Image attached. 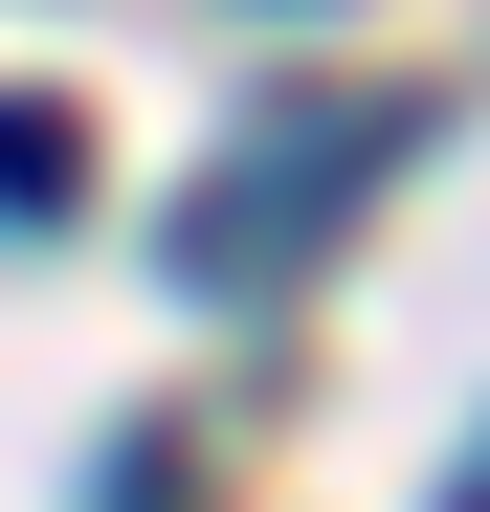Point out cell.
<instances>
[{
	"label": "cell",
	"instance_id": "obj_1",
	"mask_svg": "<svg viewBox=\"0 0 490 512\" xmlns=\"http://www.w3.org/2000/svg\"><path fill=\"white\" fill-rule=\"evenodd\" d=\"M67 179H90V112L0 90V223H67Z\"/></svg>",
	"mask_w": 490,
	"mask_h": 512
}]
</instances>
